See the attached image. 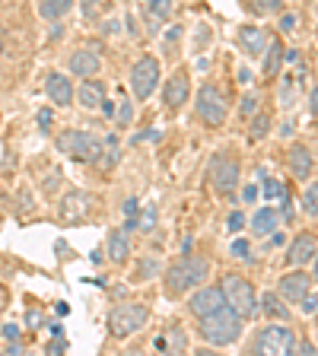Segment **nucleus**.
I'll return each instance as SVG.
<instances>
[{
  "mask_svg": "<svg viewBox=\"0 0 318 356\" xmlns=\"http://www.w3.org/2000/svg\"><path fill=\"white\" fill-rule=\"evenodd\" d=\"M207 277H210V261L188 252L166 267L163 283H166V293H169V296H188L200 283H207Z\"/></svg>",
  "mask_w": 318,
  "mask_h": 356,
  "instance_id": "f257e3e1",
  "label": "nucleus"
},
{
  "mask_svg": "<svg viewBox=\"0 0 318 356\" xmlns=\"http://www.w3.org/2000/svg\"><path fill=\"white\" fill-rule=\"evenodd\" d=\"M200 327L198 334L204 337V343H210V347H232V343L242 337V315H239L232 305H220L216 312H210V315H204V318H198Z\"/></svg>",
  "mask_w": 318,
  "mask_h": 356,
  "instance_id": "f03ea898",
  "label": "nucleus"
},
{
  "mask_svg": "<svg viewBox=\"0 0 318 356\" xmlns=\"http://www.w3.org/2000/svg\"><path fill=\"white\" fill-rule=\"evenodd\" d=\"M299 334L296 327H289L287 321H267L264 327H258L252 341V353H267V356H287L296 353Z\"/></svg>",
  "mask_w": 318,
  "mask_h": 356,
  "instance_id": "7ed1b4c3",
  "label": "nucleus"
},
{
  "mask_svg": "<svg viewBox=\"0 0 318 356\" xmlns=\"http://www.w3.org/2000/svg\"><path fill=\"white\" fill-rule=\"evenodd\" d=\"M194 115L204 127H223L230 118V102L223 99L216 83H200L198 99H194Z\"/></svg>",
  "mask_w": 318,
  "mask_h": 356,
  "instance_id": "20e7f679",
  "label": "nucleus"
},
{
  "mask_svg": "<svg viewBox=\"0 0 318 356\" xmlns=\"http://www.w3.org/2000/svg\"><path fill=\"white\" fill-rule=\"evenodd\" d=\"M54 147H58V153L70 156L77 163H96V156L102 153V140H99L96 134L80 131V127H70V131L58 134Z\"/></svg>",
  "mask_w": 318,
  "mask_h": 356,
  "instance_id": "39448f33",
  "label": "nucleus"
},
{
  "mask_svg": "<svg viewBox=\"0 0 318 356\" xmlns=\"http://www.w3.org/2000/svg\"><path fill=\"white\" fill-rule=\"evenodd\" d=\"M147 321H150L147 302H121V305H115L109 315V334L115 341H127V337L141 331Z\"/></svg>",
  "mask_w": 318,
  "mask_h": 356,
  "instance_id": "423d86ee",
  "label": "nucleus"
},
{
  "mask_svg": "<svg viewBox=\"0 0 318 356\" xmlns=\"http://www.w3.org/2000/svg\"><path fill=\"white\" fill-rule=\"evenodd\" d=\"M220 289H223V296H226V305H232V309H236L242 318H252V315H258V293H255V286L245 280V277L223 274Z\"/></svg>",
  "mask_w": 318,
  "mask_h": 356,
  "instance_id": "0eeeda50",
  "label": "nucleus"
},
{
  "mask_svg": "<svg viewBox=\"0 0 318 356\" xmlns=\"http://www.w3.org/2000/svg\"><path fill=\"white\" fill-rule=\"evenodd\" d=\"M239 178H242V165H239L236 156L216 153L214 159H210L207 181H210V188H214L216 194H223V197H232V194H236V188H239Z\"/></svg>",
  "mask_w": 318,
  "mask_h": 356,
  "instance_id": "6e6552de",
  "label": "nucleus"
},
{
  "mask_svg": "<svg viewBox=\"0 0 318 356\" xmlns=\"http://www.w3.org/2000/svg\"><path fill=\"white\" fill-rule=\"evenodd\" d=\"M159 74H163V70H159V58H153V54H141L131 67V76H127V83H131V96L141 99V102H147V99L156 92V86H159Z\"/></svg>",
  "mask_w": 318,
  "mask_h": 356,
  "instance_id": "1a4fd4ad",
  "label": "nucleus"
},
{
  "mask_svg": "<svg viewBox=\"0 0 318 356\" xmlns=\"http://www.w3.org/2000/svg\"><path fill=\"white\" fill-rule=\"evenodd\" d=\"M191 99V76H188L185 67H178L172 76H166V86H163V108L169 115L185 108V102Z\"/></svg>",
  "mask_w": 318,
  "mask_h": 356,
  "instance_id": "9d476101",
  "label": "nucleus"
},
{
  "mask_svg": "<svg viewBox=\"0 0 318 356\" xmlns=\"http://www.w3.org/2000/svg\"><path fill=\"white\" fill-rule=\"evenodd\" d=\"M277 293H280V299L287 305H299L312 293V274H305L303 267H293L289 274L280 277V283H277Z\"/></svg>",
  "mask_w": 318,
  "mask_h": 356,
  "instance_id": "9b49d317",
  "label": "nucleus"
},
{
  "mask_svg": "<svg viewBox=\"0 0 318 356\" xmlns=\"http://www.w3.org/2000/svg\"><path fill=\"white\" fill-rule=\"evenodd\" d=\"M67 74L80 76V80H89V76H99L102 74V58H99L96 48H89V44H80L70 51L67 58Z\"/></svg>",
  "mask_w": 318,
  "mask_h": 356,
  "instance_id": "f8f14e48",
  "label": "nucleus"
},
{
  "mask_svg": "<svg viewBox=\"0 0 318 356\" xmlns=\"http://www.w3.org/2000/svg\"><path fill=\"white\" fill-rule=\"evenodd\" d=\"M89 210H93V194H86V191H67L58 204V216L67 226L83 222L89 216Z\"/></svg>",
  "mask_w": 318,
  "mask_h": 356,
  "instance_id": "ddd939ff",
  "label": "nucleus"
},
{
  "mask_svg": "<svg viewBox=\"0 0 318 356\" xmlns=\"http://www.w3.org/2000/svg\"><path fill=\"white\" fill-rule=\"evenodd\" d=\"M45 96L51 99V105H58V108H67V105H74L77 86H74V80H70V74H61V70H48V74H45Z\"/></svg>",
  "mask_w": 318,
  "mask_h": 356,
  "instance_id": "4468645a",
  "label": "nucleus"
},
{
  "mask_svg": "<svg viewBox=\"0 0 318 356\" xmlns=\"http://www.w3.org/2000/svg\"><path fill=\"white\" fill-rule=\"evenodd\" d=\"M220 305H226V296H223L220 286H210V283H200L198 289H191V299H188V312L194 318H204L210 312H216Z\"/></svg>",
  "mask_w": 318,
  "mask_h": 356,
  "instance_id": "2eb2a0df",
  "label": "nucleus"
},
{
  "mask_svg": "<svg viewBox=\"0 0 318 356\" xmlns=\"http://www.w3.org/2000/svg\"><path fill=\"white\" fill-rule=\"evenodd\" d=\"M315 252H318V238L312 236V232H299V236L287 245V264L289 267H305Z\"/></svg>",
  "mask_w": 318,
  "mask_h": 356,
  "instance_id": "dca6fc26",
  "label": "nucleus"
},
{
  "mask_svg": "<svg viewBox=\"0 0 318 356\" xmlns=\"http://www.w3.org/2000/svg\"><path fill=\"white\" fill-rule=\"evenodd\" d=\"M105 96H109V86H105L99 76H89V80H83L80 86H77L74 102H80L86 111H99V105L105 102Z\"/></svg>",
  "mask_w": 318,
  "mask_h": 356,
  "instance_id": "f3484780",
  "label": "nucleus"
},
{
  "mask_svg": "<svg viewBox=\"0 0 318 356\" xmlns=\"http://www.w3.org/2000/svg\"><path fill=\"white\" fill-rule=\"evenodd\" d=\"M280 226H283V220H280V210H277L274 204H267V207L255 210V216L248 220V229H252L255 238H267L271 232L280 229Z\"/></svg>",
  "mask_w": 318,
  "mask_h": 356,
  "instance_id": "a211bd4d",
  "label": "nucleus"
},
{
  "mask_svg": "<svg viewBox=\"0 0 318 356\" xmlns=\"http://www.w3.org/2000/svg\"><path fill=\"white\" fill-rule=\"evenodd\" d=\"M287 163H289V172L296 181H309L312 178V169H315V159H312V149L305 143H293L287 153Z\"/></svg>",
  "mask_w": 318,
  "mask_h": 356,
  "instance_id": "6ab92c4d",
  "label": "nucleus"
},
{
  "mask_svg": "<svg viewBox=\"0 0 318 356\" xmlns=\"http://www.w3.org/2000/svg\"><path fill=\"white\" fill-rule=\"evenodd\" d=\"M283 54H287V44L280 38H267V48L261 54V74L264 80H277L283 70Z\"/></svg>",
  "mask_w": 318,
  "mask_h": 356,
  "instance_id": "aec40b11",
  "label": "nucleus"
},
{
  "mask_svg": "<svg viewBox=\"0 0 318 356\" xmlns=\"http://www.w3.org/2000/svg\"><path fill=\"white\" fill-rule=\"evenodd\" d=\"M267 32L264 29H258V26H242L239 29V51L245 54V58H261L264 54V48H267Z\"/></svg>",
  "mask_w": 318,
  "mask_h": 356,
  "instance_id": "412c9836",
  "label": "nucleus"
},
{
  "mask_svg": "<svg viewBox=\"0 0 318 356\" xmlns=\"http://www.w3.org/2000/svg\"><path fill=\"white\" fill-rule=\"evenodd\" d=\"M172 7H175V0H141V13H143V19H147L150 32H156L169 19Z\"/></svg>",
  "mask_w": 318,
  "mask_h": 356,
  "instance_id": "4be33fe9",
  "label": "nucleus"
},
{
  "mask_svg": "<svg viewBox=\"0 0 318 356\" xmlns=\"http://www.w3.org/2000/svg\"><path fill=\"white\" fill-rule=\"evenodd\" d=\"M131 232L127 229H115L109 236V242H105V252H109V261L111 264H125L127 258H131Z\"/></svg>",
  "mask_w": 318,
  "mask_h": 356,
  "instance_id": "5701e85b",
  "label": "nucleus"
},
{
  "mask_svg": "<svg viewBox=\"0 0 318 356\" xmlns=\"http://www.w3.org/2000/svg\"><path fill=\"white\" fill-rule=\"evenodd\" d=\"M258 309L264 312L267 321H289V305L280 299V293H264V296H258Z\"/></svg>",
  "mask_w": 318,
  "mask_h": 356,
  "instance_id": "b1692460",
  "label": "nucleus"
},
{
  "mask_svg": "<svg viewBox=\"0 0 318 356\" xmlns=\"http://www.w3.org/2000/svg\"><path fill=\"white\" fill-rule=\"evenodd\" d=\"M74 3L77 0H38V16H42L45 22H58L74 10Z\"/></svg>",
  "mask_w": 318,
  "mask_h": 356,
  "instance_id": "393cba45",
  "label": "nucleus"
},
{
  "mask_svg": "<svg viewBox=\"0 0 318 356\" xmlns=\"http://www.w3.org/2000/svg\"><path fill=\"white\" fill-rule=\"evenodd\" d=\"M118 159H121V143H118V137L111 134V137H105L102 153L96 156V165H99L102 172H111L115 165H118Z\"/></svg>",
  "mask_w": 318,
  "mask_h": 356,
  "instance_id": "a878e982",
  "label": "nucleus"
},
{
  "mask_svg": "<svg viewBox=\"0 0 318 356\" xmlns=\"http://www.w3.org/2000/svg\"><path fill=\"white\" fill-rule=\"evenodd\" d=\"M156 220H159L156 207H153V204H147V207L137 210V216H134V232H153L156 229Z\"/></svg>",
  "mask_w": 318,
  "mask_h": 356,
  "instance_id": "bb28decb",
  "label": "nucleus"
},
{
  "mask_svg": "<svg viewBox=\"0 0 318 356\" xmlns=\"http://www.w3.org/2000/svg\"><path fill=\"white\" fill-rule=\"evenodd\" d=\"M258 175H261V194H264V200H271V204H277V200H280L283 194H287V191H283V185H280V181H277L274 175H267L264 169H261Z\"/></svg>",
  "mask_w": 318,
  "mask_h": 356,
  "instance_id": "cd10ccee",
  "label": "nucleus"
},
{
  "mask_svg": "<svg viewBox=\"0 0 318 356\" xmlns=\"http://www.w3.org/2000/svg\"><path fill=\"white\" fill-rule=\"evenodd\" d=\"M111 121H115V127H131L134 124V99H121V102L115 105Z\"/></svg>",
  "mask_w": 318,
  "mask_h": 356,
  "instance_id": "c85d7f7f",
  "label": "nucleus"
},
{
  "mask_svg": "<svg viewBox=\"0 0 318 356\" xmlns=\"http://www.w3.org/2000/svg\"><path fill=\"white\" fill-rule=\"evenodd\" d=\"M267 134H271V115H267V111H258L252 118V127H248V137L258 143V140H264Z\"/></svg>",
  "mask_w": 318,
  "mask_h": 356,
  "instance_id": "c756f323",
  "label": "nucleus"
},
{
  "mask_svg": "<svg viewBox=\"0 0 318 356\" xmlns=\"http://www.w3.org/2000/svg\"><path fill=\"white\" fill-rule=\"evenodd\" d=\"M303 210H305V213H309V216H318V181H305Z\"/></svg>",
  "mask_w": 318,
  "mask_h": 356,
  "instance_id": "7c9ffc66",
  "label": "nucleus"
},
{
  "mask_svg": "<svg viewBox=\"0 0 318 356\" xmlns=\"http://www.w3.org/2000/svg\"><path fill=\"white\" fill-rule=\"evenodd\" d=\"M159 270H163V267L156 264V261L143 258L141 264L134 267V280H137V283H143V280H150V277H156V274H159Z\"/></svg>",
  "mask_w": 318,
  "mask_h": 356,
  "instance_id": "2f4dec72",
  "label": "nucleus"
},
{
  "mask_svg": "<svg viewBox=\"0 0 318 356\" xmlns=\"http://www.w3.org/2000/svg\"><path fill=\"white\" fill-rule=\"evenodd\" d=\"M230 254L236 261H252V242H248V238H236V242L230 245Z\"/></svg>",
  "mask_w": 318,
  "mask_h": 356,
  "instance_id": "473e14b6",
  "label": "nucleus"
},
{
  "mask_svg": "<svg viewBox=\"0 0 318 356\" xmlns=\"http://www.w3.org/2000/svg\"><path fill=\"white\" fill-rule=\"evenodd\" d=\"M255 13H261V16L283 13V0H255Z\"/></svg>",
  "mask_w": 318,
  "mask_h": 356,
  "instance_id": "72a5a7b5",
  "label": "nucleus"
},
{
  "mask_svg": "<svg viewBox=\"0 0 318 356\" xmlns=\"http://www.w3.org/2000/svg\"><path fill=\"white\" fill-rule=\"evenodd\" d=\"M242 226H248L245 213H242V210H232V213L226 216V229H230V232H242Z\"/></svg>",
  "mask_w": 318,
  "mask_h": 356,
  "instance_id": "f704fd0d",
  "label": "nucleus"
},
{
  "mask_svg": "<svg viewBox=\"0 0 318 356\" xmlns=\"http://www.w3.org/2000/svg\"><path fill=\"white\" fill-rule=\"evenodd\" d=\"M255 108H258V96H255V92H248V96L239 102V115H242V118H252Z\"/></svg>",
  "mask_w": 318,
  "mask_h": 356,
  "instance_id": "c9c22d12",
  "label": "nucleus"
},
{
  "mask_svg": "<svg viewBox=\"0 0 318 356\" xmlns=\"http://www.w3.org/2000/svg\"><path fill=\"white\" fill-rule=\"evenodd\" d=\"M293 96H296V83L287 80V83H283V92H280V105H283V108L296 105V99H293Z\"/></svg>",
  "mask_w": 318,
  "mask_h": 356,
  "instance_id": "e433bc0d",
  "label": "nucleus"
},
{
  "mask_svg": "<svg viewBox=\"0 0 318 356\" xmlns=\"http://www.w3.org/2000/svg\"><path fill=\"white\" fill-rule=\"evenodd\" d=\"M178 38H182V26H169V32L163 35V44L169 48V51H175V48H178Z\"/></svg>",
  "mask_w": 318,
  "mask_h": 356,
  "instance_id": "4c0bfd02",
  "label": "nucleus"
},
{
  "mask_svg": "<svg viewBox=\"0 0 318 356\" xmlns=\"http://www.w3.org/2000/svg\"><path fill=\"white\" fill-rule=\"evenodd\" d=\"M296 13H280V32L289 35V32H296Z\"/></svg>",
  "mask_w": 318,
  "mask_h": 356,
  "instance_id": "58836bf2",
  "label": "nucleus"
},
{
  "mask_svg": "<svg viewBox=\"0 0 318 356\" xmlns=\"http://www.w3.org/2000/svg\"><path fill=\"white\" fill-rule=\"evenodd\" d=\"M35 121H38V127H42L45 134L51 131V121H54V115H51V108H38V115H35Z\"/></svg>",
  "mask_w": 318,
  "mask_h": 356,
  "instance_id": "ea45409f",
  "label": "nucleus"
},
{
  "mask_svg": "<svg viewBox=\"0 0 318 356\" xmlns=\"http://www.w3.org/2000/svg\"><path fill=\"white\" fill-rule=\"evenodd\" d=\"M299 309H303L305 315H315V309H318V299H315V296H312V293H309V296H305L303 302H299Z\"/></svg>",
  "mask_w": 318,
  "mask_h": 356,
  "instance_id": "a19ab883",
  "label": "nucleus"
},
{
  "mask_svg": "<svg viewBox=\"0 0 318 356\" xmlns=\"http://www.w3.org/2000/svg\"><path fill=\"white\" fill-rule=\"evenodd\" d=\"M137 210H141V200H137V197H127V204H125L127 220H134V216H137Z\"/></svg>",
  "mask_w": 318,
  "mask_h": 356,
  "instance_id": "79ce46f5",
  "label": "nucleus"
},
{
  "mask_svg": "<svg viewBox=\"0 0 318 356\" xmlns=\"http://www.w3.org/2000/svg\"><path fill=\"white\" fill-rule=\"evenodd\" d=\"M242 197H245V204H252V200H255V197H258V188H255V185H245Z\"/></svg>",
  "mask_w": 318,
  "mask_h": 356,
  "instance_id": "37998d69",
  "label": "nucleus"
},
{
  "mask_svg": "<svg viewBox=\"0 0 318 356\" xmlns=\"http://www.w3.org/2000/svg\"><path fill=\"white\" fill-rule=\"evenodd\" d=\"M61 350H67V341H61V334H58V341L48 343V353H61Z\"/></svg>",
  "mask_w": 318,
  "mask_h": 356,
  "instance_id": "c03bdc74",
  "label": "nucleus"
},
{
  "mask_svg": "<svg viewBox=\"0 0 318 356\" xmlns=\"http://www.w3.org/2000/svg\"><path fill=\"white\" fill-rule=\"evenodd\" d=\"M99 3H102V0H83V13H96V10H99Z\"/></svg>",
  "mask_w": 318,
  "mask_h": 356,
  "instance_id": "a18cd8bd",
  "label": "nucleus"
},
{
  "mask_svg": "<svg viewBox=\"0 0 318 356\" xmlns=\"http://www.w3.org/2000/svg\"><path fill=\"white\" fill-rule=\"evenodd\" d=\"M99 108H102L105 115H109V118H111V115H115V99H109V96H105V102L99 105Z\"/></svg>",
  "mask_w": 318,
  "mask_h": 356,
  "instance_id": "49530a36",
  "label": "nucleus"
},
{
  "mask_svg": "<svg viewBox=\"0 0 318 356\" xmlns=\"http://www.w3.org/2000/svg\"><path fill=\"white\" fill-rule=\"evenodd\" d=\"M239 83H252V70L248 67H239Z\"/></svg>",
  "mask_w": 318,
  "mask_h": 356,
  "instance_id": "de8ad7c7",
  "label": "nucleus"
},
{
  "mask_svg": "<svg viewBox=\"0 0 318 356\" xmlns=\"http://www.w3.org/2000/svg\"><path fill=\"white\" fill-rule=\"evenodd\" d=\"M309 105H312V115H315V118H318V86L312 89V99H309Z\"/></svg>",
  "mask_w": 318,
  "mask_h": 356,
  "instance_id": "09e8293b",
  "label": "nucleus"
},
{
  "mask_svg": "<svg viewBox=\"0 0 318 356\" xmlns=\"http://www.w3.org/2000/svg\"><path fill=\"white\" fill-rule=\"evenodd\" d=\"M3 337H13V341H16V337H19V327H16V325H7V331H3Z\"/></svg>",
  "mask_w": 318,
  "mask_h": 356,
  "instance_id": "8fccbe9b",
  "label": "nucleus"
},
{
  "mask_svg": "<svg viewBox=\"0 0 318 356\" xmlns=\"http://www.w3.org/2000/svg\"><path fill=\"white\" fill-rule=\"evenodd\" d=\"M309 264H312V280H318V252L312 254V261H309Z\"/></svg>",
  "mask_w": 318,
  "mask_h": 356,
  "instance_id": "3c124183",
  "label": "nucleus"
},
{
  "mask_svg": "<svg viewBox=\"0 0 318 356\" xmlns=\"http://www.w3.org/2000/svg\"><path fill=\"white\" fill-rule=\"evenodd\" d=\"M315 325H318V309H315Z\"/></svg>",
  "mask_w": 318,
  "mask_h": 356,
  "instance_id": "603ef678",
  "label": "nucleus"
}]
</instances>
